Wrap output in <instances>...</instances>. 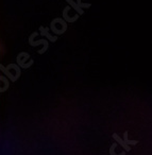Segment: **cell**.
<instances>
[{"mask_svg":"<svg viewBox=\"0 0 152 155\" xmlns=\"http://www.w3.org/2000/svg\"><path fill=\"white\" fill-rule=\"evenodd\" d=\"M112 137H113V139L115 140L116 142H117V144H119L121 148H123V150L126 151V152H130L131 150H132V148H131L130 146H128V144H126L124 143V141H123V139H122L121 137H120L118 134H116V133H114L113 135H112Z\"/></svg>","mask_w":152,"mask_h":155,"instance_id":"obj_1","label":"cell"},{"mask_svg":"<svg viewBox=\"0 0 152 155\" xmlns=\"http://www.w3.org/2000/svg\"><path fill=\"white\" fill-rule=\"evenodd\" d=\"M128 135H129V133H128V131H126L123 133V141H124V143L126 144H128V146H135V144H137L138 143V140H133V139H130V138L128 137Z\"/></svg>","mask_w":152,"mask_h":155,"instance_id":"obj_2","label":"cell"},{"mask_svg":"<svg viewBox=\"0 0 152 155\" xmlns=\"http://www.w3.org/2000/svg\"><path fill=\"white\" fill-rule=\"evenodd\" d=\"M117 142H114L113 144L111 146L110 148V155H126V151H122L120 153H117L116 152V148H117Z\"/></svg>","mask_w":152,"mask_h":155,"instance_id":"obj_3","label":"cell"}]
</instances>
